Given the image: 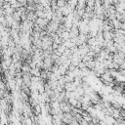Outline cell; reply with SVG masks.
Wrapping results in <instances>:
<instances>
[{"label":"cell","instance_id":"cell-1","mask_svg":"<svg viewBox=\"0 0 125 125\" xmlns=\"http://www.w3.org/2000/svg\"><path fill=\"white\" fill-rule=\"evenodd\" d=\"M97 125H107V123L104 120H103V121H99V123Z\"/></svg>","mask_w":125,"mask_h":125}]
</instances>
